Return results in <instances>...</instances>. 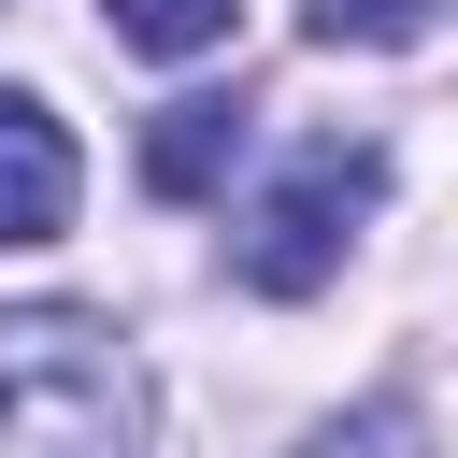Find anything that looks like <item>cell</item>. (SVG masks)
<instances>
[{"label":"cell","instance_id":"obj_3","mask_svg":"<svg viewBox=\"0 0 458 458\" xmlns=\"http://www.w3.org/2000/svg\"><path fill=\"white\" fill-rule=\"evenodd\" d=\"M72 200H86L72 129H57L29 86H0V243H57V229H72Z\"/></svg>","mask_w":458,"mask_h":458},{"label":"cell","instance_id":"obj_2","mask_svg":"<svg viewBox=\"0 0 458 458\" xmlns=\"http://www.w3.org/2000/svg\"><path fill=\"white\" fill-rule=\"evenodd\" d=\"M372 186H386V157H372V143H315V157L243 215V243H229V258H243V286H258V301H315V286L344 272L358 215H372Z\"/></svg>","mask_w":458,"mask_h":458},{"label":"cell","instance_id":"obj_1","mask_svg":"<svg viewBox=\"0 0 458 458\" xmlns=\"http://www.w3.org/2000/svg\"><path fill=\"white\" fill-rule=\"evenodd\" d=\"M0 458H143V386L100 315H0Z\"/></svg>","mask_w":458,"mask_h":458},{"label":"cell","instance_id":"obj_6","mask_svg":"<svg viewBox=\"0 0 458 458\" xmlns=\"http://www.w3.org/2000/svg\"><path fill=\"white\" fill-rule=\"evenodd\" d=\"M114 14V43L129 57H200V43H229V14L243 0H100Z\"/></svg>","mask_w":458,"mask_h":458},{"label":"cell","instance_id":"obj_5","mask_svg":"<svg viewBox=\"0 0 458 458\" xmlns=\"http://www.w3.org/2000/svg\"><path fill=\"white\" fill-rule=\"evenodd\" d=\"M301 29H315L329 57H344V43H358V57H401V43H429V29H444V0H315Z\"/></svg>","mask_w":458,"mask_h":458},{"label":"cell","instance_id":"obj_4","mask_svg":"<svg viewBox=\"0 0 458 458\" xmlns=\"http://www.w3.org/2000/svg\"><path fill=\"white\" fill-rule=\"evenodd\" d=\"M229 143H243V100H172V114L143 129V186H157V200H200V186L229 172Z\"/></svg>","mask_w":458,"mask_h":458}]
</instances>
